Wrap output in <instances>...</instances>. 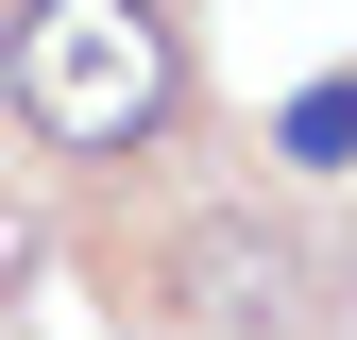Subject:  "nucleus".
Segmentation results:
<instances>
[{
  "mask_svg": "<svg viewBox=\"0 0 357 340\" xmlns=\"http://www.w3.org/2000/svg\"><path fill=\"white\" fill-rule=\"evenodd\" d=\"M0 102L52 153H137L170 119V17L153 0H34V17L0 34Z\"/></svg>",
  "mask_w": 357,
  "mask_h": 340,
  "instance_id": "nucleus-1",
  "label": "nucleus"
},
{
  "mask_svg": "<svg viewBox=\"0 0 357 340\" xmlns=\"http://www.w3.org/2000/svg\"><path fill=\"white\" fill-rule=\"evenodd\" d=\"M273 153H289V170H357V68H340V85H306V102L273 119Z\"/></svg>",
  "mask_w": 357,
  "mask_h": 340,
  "instance_id": "nucleus-3",
  "label": "nucleus"
},
{
  "mask_svg": "<svg viewBox=\"0 0 357 340\" xmlns=\"http://www.w3.org/2000/svg\"><path fill=\"white\" fill-rule=\"evenodd\" d=\"M170 289H188L204 323H289V289H306V238H289V222H238V204H204V222L170 238Z\"/></svg>",
  "mask_w": 357,
  "mask_h": 340,
  "instance_id": "nucleus-2",
  "label": "nucleus"
},
{
  "mask_svg": "<svg viewBox=\"0 0 357 340\" xmlns=\"http://www.w3.org/2000/svg\"><path fill=\"white\" fill-rule=\"evenodd\" d=\"M0 272H17V222H0Z\"/></svg>",
  "mask_w": 357,
  "mask_h": 340,
  "instance_id": "nucleus-4",
  "label": "nucleus"
}]
</instances>
